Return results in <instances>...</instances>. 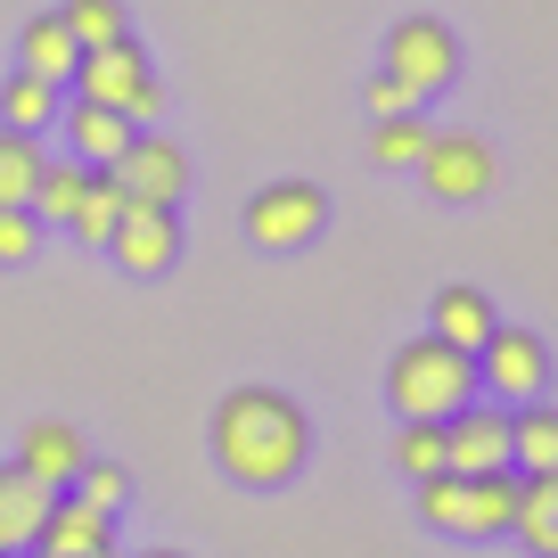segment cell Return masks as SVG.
I'll return each mask as SVG.
<instances>
[{
    "label": "cell",
    "mask_w": 558,
    "mask_h": 558,
    "mask_svg": "<svg viewBox=\"0 0 558 558\" xmlns=\"http://www.w3.org/2000/svg\"><path fill=\"white\" fill-rule=\"evenodd\" d=\"M313 460V418L279 386H230L214 402V469L246 493H279Z\"/></svg>",
    "instance_id": "1"
},
{
    "label": "cell",
    "mask_w": 558,
    "mask_h": 558,
    "mask_svg": "<svg viewBox=\"0 0 558 558\" xmlns=\"http://www.w3.org/2000/svg\"><path fill=\"white\" fill-rule=\"evenodd\" d=\"M386 402L402 418H452L476 402V353L444 345V337H411L386 362Z\"/></svg>",
    "instance_id": "2"
},
{
    "label": "cell",
    "mask_w": 558,
    "mask_h": 558,
    "mask_svg": "<svg viewBox=\"0 0 558 558\" xmlns=\"http://www.w3.org/2000/svg\"><path fill=\"white\" fill-rule=\"evenodd\" d=\"M74 99L116 107V116H132V123H157L165 116V83H157V66H148V50H140L132 34L83 50V66H74Z\"/></svg>",
    "instance_id": "3"
},
{
    "label": "cell",
    "mask_w": 558,
    "mask_h": 558,
    "mask_svg": "<svg viewBox=\"0 0 558 558\" xmlns=\"http://www.w3.org/2000/svg\"><path fill=\"white\" fill-rule=\"evenodd\" d=\"M320 230H329L320 181H263V190L246 197V239H255L263 255H296V246H313Z\"/></svg>",
    "instance_id": "4"
},
{
    "label": "cell",
    "mask_w": 558,
    "mask_h": 558,
    "mask_svg": "<svg viewBox=\"0 0 558 558\" xmlns=\"http://www.w3.org/2000/svg\"><path fill=\"white\" fill-rule=\"evenodd\" d=\"M542 386H550V345H542L534 329H493L485 345H476V395L493 402H542Z\"/></svg>",
    "instance_id": "5"
},
{
    "label": "cell",
    "mask_w": 558,
    "mask_h": 558,
    "mask_svg": "<svg viewBox=\"0 0 558 558\" xmlns=\"http://www.w3.org/2000/svg\"><path fill=\"white\" fill-rule=\"evenodd\" d=\"M411 173L427 181V197H444V206H476L501 165H493V140H476V132H427Z\"/></svg>",
    "instance_id": "6"
},
{
    "label": "cell",
    "mask_w": 558,
    "mask_h": 558,
    "mask_svg": "<svg viewBox=\"0 0 558 558\" xmlns=\"http://www.w3.org/2000/svg\"><path fill=\"white\" fill-rule=\"evenodd\" d=\"M386 74H395V83H411L418 99H436V90L460 74L452 25H444V17H402L395 34H386Z\"/></svg>",
    "instance_id": "7"
},
{
    "label": "cell",
    "mask_w": 558,
    "mask_h": 558,
    "mask_svg": "<svg viewBox=\"0 0 558 558\" xmlns=\"http://www.w3.org/2000/svg\"><path fill=\"white\" fill-rule=\"evenodd\" d=\"M107 255L132 279H165L181 263V206H123V222L107 230Z\"/></svg>",
    "instance_id": "8"
},
{
    "label": "cell",
    "mask_w": 558,
    "mask_h": 558,
    "mask_svg": "<svg viewBox=\"0 0 558 558\" xmlns=\"http://www.w3.org/2000/svg\"><path fill=\"white\" fill-rule=\"evenodd\" d=\"M107 173L123 181L132 206H181V197H190V157H181L165 132H132V148H123Z\"/></svg>",
    "instance_id": "9"
},
{
    "label": "cell",
    "mask_w": 558,
    "mask_h": 558,
    "mask_svg": "<svg viewBox=\"0 0 558 558\" xmlns=\"http://www.w3.org/2000/svg\"><path fill=\"white\" fill-rule=\"evenodd\" d=\"M444 469L452 476H493V469H509V411L501 402H469V411H452L444 418Z\"/></svg>",
    "instance_id": "10"
},
{
    "label": "cell",
    "mask_w": 558,
    "mask_h": 558,
    "mask_svg": "<svg viewBox=\"0 0 558 558\" xmlns=\"http://www.w3.org/2000/svg\"><path fill=\"white\" fill-rule=\"evenodd\" d=\"M34 558H116V518L74 501V493H58L41 534H34Z\"/></svg>",
    "instance_id": "11"
},
{
    "label": "cell",
    "mask_w": 558,
    "mask_h": 558,
    "mask_svg": "<svg viewBox=\"0 0 558 558\" xmlns=\"http://www.w3.org/2000/svg\"><path fill=\"white\" fill-rule=\"evenodd\" d=\"M83 460H90V452H83V436H74L66 418H34V427L17 436V469L41 476L50 493H66L74 476H83Z\"/></svg>",
    "instance_id": "12"
},
{
    "label": "cell",
    "mask_w": 558,
    "mask_h": 558,
    "mask_svg": "<svg viewBox=\"0 0 558 558\" xmlns=\"http://www.w3.org/2000/svg\"><path fill=\"white\" fill-rule=\"evenodd\" d=\"M58 123H66V148H74V165H99V173L123 157V148H132V132H140L132 116H116V107H90V99L58 107Z\"/></svg>",
    "instance_id": "13"
},
{
    "label": "cell",
    "mask_w": 558,
    "mask_h": 558,
    "mask_svg": "<svg viewBox=\"0 0 558 558\" xmlns=\"http://www.w3.org/2000/svg\"><path fill=\"white\" fill-rule=\"evenodd\" d=\"M50 501H58V493L41 485V476H25L17 460H0V558H9V550H34Z\"/></svg>",
    "instance_id": "14"
},
{
    "label": "cell",
    "mask_w": 558,
    "mask_h": 558,
    "mask_svg": "<svg viewBox=\"0 0 558 558\" xmlns=\"http://www.w3.org/2000/svg\"><path fill=\"white\" fill-rule=\"evenodd\" d=\"M74 66H83V41L66 34V17H25V34H17V74H41V83H58L66 90L74 83Z\"/></svg>",
    "instance_id": "15"
},
{
    "label": "cell",
    "mask_w": 558,
    "mask_h": 558,
    "mask_svg": "<svg viewBox=\"0 0 558 558\" xmlns=\"http://www.w3.org/2000/svg\"><path fill=\"white\" fill-rule=\"evenodd\" d=\"M493 329H501V313H493L485 288H444V296H436V320H427V337H444V345H460V353H476Z\"/></svg>",
    "instance_id": "16"
},
{
    "label": "cell",
    "mask_w": 558,
    "mask_h": 558,
    "mask_svg": "<svg viewBox=\"0 0 558 558\" xmlns=\"http://www.w3.org/2000/svg\"><path fill=\"white\" fill-rule=\"evenodd\" d=\"M509 469L518 476H550L558 469V411L550 402H518V411H509Z\"/></svg>",
    "instance_id": "17"
},
{
    "label": "cell",
    "mask_w": 558,
    "mask_h": 558,
    "mask_svg": "<svg viewBox=\"0 0 558 558\" xmlns=\"http://www.w3.org/2000/svg\"><path fill=\"white\" fill-rule=\"evenodd\" d=\"M58 107H66V90L58 83H41V74H9L0 83V132H50L58 123Z\"/></svg>",
    "instance_id": "18"
},
{
    "label": "cell",
    "mask_w": 558,
    "mask_h": 558,
    "mask_svg": "<svg viewBox=\"0 0 558 558\" xmlns=\"http://www.w3.org/2000/svg\"><path fill=\"white\" fill-rule=\"evenodd\" d=\"M509 534L534 558H558V469L550 476H518V525Z\"/></svg>",
    "instance_id": "19"
},
{
    "label": "cell",
    "mask_w": 558,
    "mask_h": 558,
    "mask_svg": "<svg viewBox=\"0 0 558 558\" xmlns=\"http://www.w3.org/2000/svg\"><path fill=\"white\" fill-rule=\"evenodd\" d=\"M518 525V476L493 469V476H469V542H493Z\"/></svg>",
    "instance_id": "20"
},
{
    "label": "cell",
    "mask_w": 558,
    "mask_h": 558,
    "mask_svg": "<svg viewBox=\"0 0 558 558\" xmlns=\"http://www.w3.org/2000/svg\"><path fill=\"white\" fill-rule=\"evenodd\" d=\"M123 206H132V197H123V181L90 165V181H83V206H74V222H66V230H74L83 246H107V230L123 222Z\"/></svg>",
    "instance_id": "21"
},
{
    "label": "cell",
    "mask_w": 558,
    "mask_h": 558,
    "mask_svg": "<svg viewBox=\"0 0 558 558\" xmlns=\"http://www.w3.org/2000/svg\"><path fill=\"white\" fill-rule=\"evenodd\" d=\"M41 140L34 132H0V206H34V190H41Z\"/></svg>",
    "instance_id": "22"
},
{
    "label": "cell",
    "mask_w": 558,
    "mask_h": 558,
    "mask_svg": "<svg viewBox=\"0 0 558 558\" xmlns=\"http://www.w3.org/2000/svg\"><path fill=\"white\" fill-rule=\"evenodd\" d=\"M418 518L436 525V534H460L469 542V476H418Z\"/></svg>",
    "instance_id": "23"
},
{
    "label": "cell",
    "mask_w": 558,
    "mask_h": 558,
    "mask_svg": "<svg viewBox=\"0 0 558 558\" xmlns=\"http://www.w3.org/2000/svg\"><path fill=\"white\" fill-rule=\"evenodd\" d=\"M395 469L411 476H444V418H402V444H395Z\"/></svg>",
    "instance_id": "24"
},
{
    "label": "cell",
    "mask_w": 558,
    "mask_h": 558,
    "mask_svg": "<svg viewBox=\"0 0 558 558\" xmlns=\"http://www.w3.org/2000/svg\"><path fill=\"white\" fill-rule=\"evenodd\" d=\"M58 17H66V34L83 41V50H99V41H123V34H132V17H123V0H66Z\"/></svg>",
    "instance_id": "25"
},
{
    "label": "cell",
    "mask_w": 558,
    "mask_h": 558,
    "mask_svg": "<svg viewBox=\"0 0 558 558\" xmlns=\"http://www.w3.org/2000/svg\"><path fill=\"white\" fill-rule=\"evenodd\" d=\"M83 181H90V165H41L34 222H74V206H83Z\"/></svg>",
    "instance_id": "26"
},
{
    "label": "cell",
    "mask_w": 558,
    "mask_h": 558,
    "mask_svg": "<svg viewBox=\"0 0 558 558\" xmlns=\"http://www.w3.org/2000/svg\"><path fill=\"white\" fill-rule=\"evenodd\" d=\"M418 148H427L418 107H411V116H378V123H369V157H378V165H418Z\"/></svg>",
    "instance_id": "27"
},
{
    "label": "cell",
    "mask_w": 558,
    "mask_h": 558,
    "mask_svg": "<svg viewBox=\"0 0 558 558\" xmlns=\"http://www.w3.org/2000/svg\"><path fill=\"white\" fill-rule=\"evenodd\" d=\"M74 501H90V509H107L116 518L123 501H132V469H116V460H83V476H74Z\"/></svg>",
    "instance_id": "28"
},
{
    "label": "cell",
    "mask_w": 558,
    "mask_h": 558,
    "mask_svg": "<svg viewBox=\"0 0 558 558\" xmlns=\"http://www.w3.org/2000/svg\"><path fill=\"white\" fill-rule=\"evenodd\" d=\"M34 246H41L34 206H0V263H34Z\"/></svg>",
    "instance_id": "29"
},
{
    "label": "cell",
    "mask_w": 558,
    "mask_h": 558,
    "mask_svg": "<svg viewBox=\"0 0 558 558\" xmlns=\"http://www.w3.org/2000/svg\"><path fill=\"white\" fill-rule=\"evenodd\" d=\"M362 99H369V123H378V116H411V107H418V90L411 83H395V74H369V90H362Z\"/></svg>",
    "instance_id": "30"
},
{
    "label": "cell",
    "mask_w": 558,
    "mask_h": 558,
    "mask_svg": "<svg viewBox=\"0 0 558 558\" xmlns=\"http://www.w3.org/2000/svg\"><path fill=\"white\" fill-rule=\"evenodd\" d=\"M140 558H190V550H140Z\"/></svg>",
    "instance_id": "31"
},
{
    "label": "cell",
    "mask_w": 558,
    "mask_h": 558,
    "mask_svg": "<svg viewBox=\"0 0 558 558\" xmlns=\"http://www.w3.org/2000/svg\"><path fill=\"white\" fill-rule=\"evenodd\" d=\"M9 558H34V550H9Z\"/></svg>",
    "instance_id": "32"
}]
</instances>
